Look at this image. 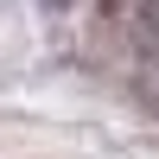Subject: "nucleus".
I'll return each mask as SVG.
<instances>
[{
  "instance_id": "1",
  "label": "nucleus",
  "mask_w": 159,
  "mask_h": 159,
  "mask_svg": "<svg viewBox=\"0 0 159 159\" xmlns=\"http://www.w3.org/2000/svg\"><path fill=\"white\" fill-rule=\"evenodd\" d=\"M51 7H64V0H51Z\"/></svg>"
}]
</instances>
